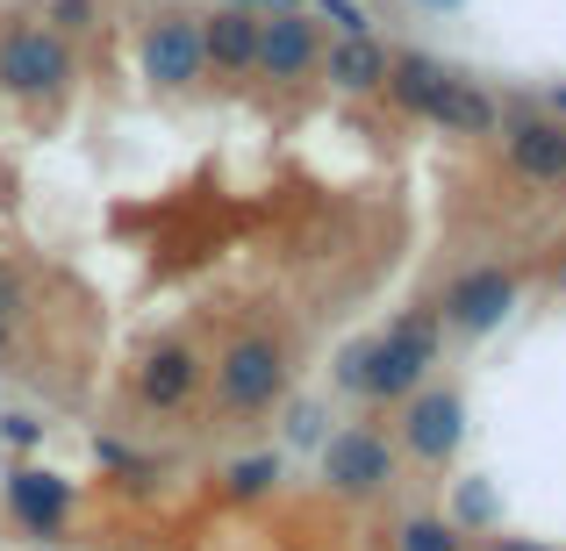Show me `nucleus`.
Instances as JSON below:
<instances>
[{"instance_id": "7ed1b4c3", "label": "nucleus", "mask_w": 566, "mask_h": 551, "mask_svg": "<svg viewBox=\"0 0 566 551\" xmlns=\"http://www.w3.org/2000/svg\"><path fill=\"white\" fill-rule=\"evenodd\" d=\"M216 394L230 401L237 415L273 409V401L287 394V359H280L273 337H244V345L222 351V365H216Z\"/></svg>"}, {"instance_id": "6e6552de", "label": "nucleus", "mask_w": 566, "mask_h": 551, "mask_svg": "<svg viewBox=\"0 0 566 551\" xmlns=\"http://www.w3.org/2000/svg\"><path fill=\"white\" fill-rule=\"evenodd\" d=\"M510 166L538 187H559L566 180V123H545V115L510 123Z\"/></svg>"}, {"instance_id": "1a4fd4ad", "label": "nucleus", "mask_w": 566, "mask_h": 551, "mask_svg": "<svg viewBox=\"0 0 566 551\" xmlns=\"http://www.w3.org/2000/svg\"><path fill=\"white\" fill-rule=\"evenodd\" d=\"M201 65H208V57H201V29L180 22V14H172V22H158L151 36H144V72H151L158 86H187Z\"/></svg>"}, {"instance_id": "423d86ee", "label": "nucleus", "mask_w": 566, "mask_h": 551, "mask_svg": "<svg viewBox=\"0 0 566 551\" xmlns=\"http://www.w3.org/2000/svg\"><path fill=\"white\" fill-rule=\"evenodd\" d=\"M510 308H516V279L502 273V265H481V273L452 279V294H444V316H452L459 330H495Z\"/></svg>"}, {"instance_id": "6ab92c4d", "label": "nucleus", "mask_w": 566, "mask_h": 551, "mask_svg": "<svg viewBox=\"0 0 566 551\" xmlns=\"http://www.w3.org/2000/svg\"><path fill=\"white\" fill-rule=\"evenodd\" d=\"M0 345H8V316H0Z\"/></svg>"}, {"instance_id": "f257e3e1", "label": "nucleus", "mask_w": 566, "mask_h": 551, "mask_svg": "<svg viewBox=\"0 0 566 551\" xmlns=\"http://www.w3.org/2000/svg\"><path fill=\"white\" fill-rule=\"evenodd\" d=\"M387 86H395V100H409L416 115L459 129V137H488V129H495V108H488L467 80H452L444 65H430V57H387Z\"/></svg>"}, {"instance_id": "f8f14e48", "label": "nucleus", "mask_w": 566, "mask_h": 551, "mask_svg": "<svg viewBox=\"0 0 566 551\" xmlns=\"http://www.w3.org/2000/svg\"><path fill=\"white\" fill-rule=\"evenodd\" d=\"M452 444H459V394H423L409 409V452L444 458Z\"/></svg>"}, {"instance_id": "f03ea898", "label": "nucleus", "mask_w": 566, "mask_h": 551, "mask_svg": "<svg viewBox=\"0 0 566 551\" xmlns=\"http://www.w3.org/2000/svg\"><path fill=\"white\" fill-rule=\"evenodd\" d=\"M430 359H438V322L430 316H401L374 351H352L345 380L366 386V394H409V386L430 372Z\"/></svg>"}, {"instance_id": "2eb2a0df", "label": "nucleus", "mask_w": 566, "mask_h": 551, "mask_svg": "<svg viewBox=\"0 0 566 551\" xmlns=\"http://www.w3.org/2000/svg\"><path fill=\"white\" fill-rule=\"evenodd\" d=\"M273 480H280V458H244V466L230 473V495H265Z\"/></svg>"}, {"instance_id": "20e7f679", "label": "nucleus", "mask_w": 566, "mask_h": 551, "mask_svg": "<svg viewBox=\"0 0 566 551\" xmlns=\"http://www.w3.org/2000/svg\"><path fill=\"white\" fill-rule=\"evenodd\" d=\"M65 72H72L65 43L43 36V29H14V36L0 43V86H14V94H51Z\"/></svg>"}, {"instance_id": "ddd939ff", "label": "nucleus", "mask_w": 566, "mask_h": 551, "mask_svg": "<svg viewBox=\"0 0 566 551\" xmlns=\"http://www.w3.org/2000/svg\"><path fill=\"white\" fill-rule=\"evenodd\" d=\"M137 386H144V401H151V409H180V401L193 394V351H180V345L151 351Z\"/></svg>"}, {"instance_id": "aec40b11", "label": "nucleus", "mask_w": 566, "mask_h": 551, "mask_svg": "<svg viewBox=\"0 0 566 551\" xmlns=\"http://www.w3.org/2000/svg\"><path fill=\"white\" fill-rule=\"evenodd\" d=\"M553 100H559V108H566V86H559V94H553Z\"/></svg>"}, {"instance_id": "f3484780", "label": "nucleus", "mask_w": 566, "mask_h": 551, "mask_svg": "<svg viewBox=\"0 0 566 551\" xmlns=\"http://www.w3.org/2000/svg\"><path fill=\"white\" fill-rule=\"evenodd\" d=\"M331 22H337V29H345V36H366V14H359V8H352V0H331Z\"/></svg>"}, {"instance_id": "9d476101", "label": "nucleus", "mask_w": 566, "mask_h": 551, "mask_svg": "<svg viewBox=\"0 0 566 551\" xmlns=\"http://www.w3.org/2000/svg\"><path fill=\"white\" fill-rule=\"evenodd\" d=\"M8 509L22 516L29 530H36V538H51L57 523H65V509H72V487L57 480V473H36V466H22L8 480Z\"/></svg>"}, {"instance_id": "412c9836", "label": "nucleus", "mask_w": 566, "mask_h": 551, "mask_svg": "<svg viewBox=\"0 0 566 551\" xmlns=\"http://www.w3.org/2000/svg\"><path fill=\"white\" fill-rule=\"evenodd\" d=\"M559 294H566V273H559Z\"/></svg>"}, {"instance_id": "dca6fc26", "label": "nucleus", "mask_w": 566, "mask_h": 551, "mask_svg": "<svg viewBox=\"0 0 566 551\" xmlns=\"http://www.w3.org/2000/svg\"><path fill=\"white\" fill-rule=\"evenodd\" d=\"M401 551H459V530L452 523H409L401 530Z\"/></svg>"}, {"instance_id": "9b49d317", "label": "nucleus", "mask_w": 566, "mask_h": 551, "mask_svg": "<svg viewBox=\"0 0 566 551\" xmlns=\"http://www.w3.org/2000/svg\"><path fill=\"white\" fill-rule=\"evenodd\" d=\"M251 51H259V14H244V8H222L216 22L201 29V57H208V65L244 72V65H251Z\"/></svg>"}, {"instance_id": "39448f33", "label": "nucleus", "mask_w": 566, "mask_h": 551, "mask_svg": "<svg viewBox=\"0 0 566 551\" xmlns=\"http://www.w3.org/2000/svg\"><path fill=\"white\" fill-rule=\"evenodd\" d=\"M387 473H395V458H387V444L366 437V430H345V437L323 444V480H331L337 495H374V487H387Z\"/></svg>"}, {"instance_id": "4468645a", "label": "nucleus", "mask_w": 566, "mask_h": 551, "mask_svg": "<svg viewBox=\"0 0 566 551\" xmlns=\"http://www.w3.org/2000/svg\"><path fill=\"white\" fill-rule=\"evenodd\" d=\"M331 80L345 86V94H374V86H387V51L366 36H345L331 51Z\"/></svg>"}, {"instance_id": "a211bd4d", "label": "nucleus", "mask_w": 566, "mask_h": 551, "mask_svg": "<svg viewBox=\"0 0 566 551\" xmlns=\"http://www.w3.org/2000/svg\"><path fill=\"white\" fill-rule=\"evenodd\" d=\"M502 551H538V544H502Z\"/></svg>"}, {"instance_id": "0eeeda50", "label": "nucleus", "mask_w": 566, "mask_h": 551, "mask_svg": "<svg viewBox=\"0 0 566 551\" xmlns=\"http://www.w3.org/2000/svg\"><path fill=\"white\" fill-rule=\"evenodd\" d=\"M251 65L273 72V80H302V72L316 65V29H308L302 14H259V51H251Z\"/></svg>"}]
</instances>
